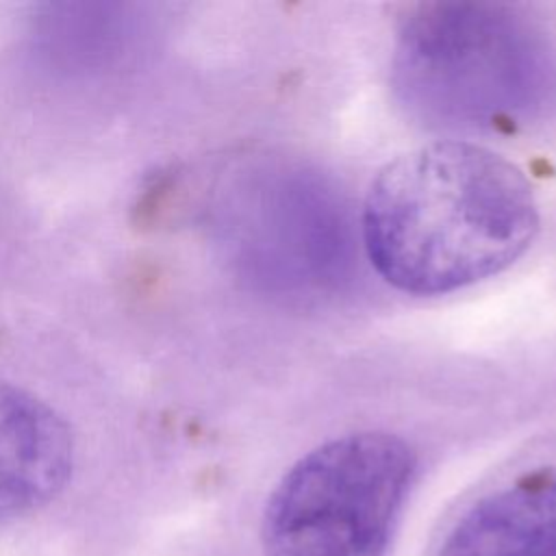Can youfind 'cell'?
I'll return each instance as SVG.
<instances>
[{
    "mask_svg": "<svg viewBox=\"0 0 556 556\" xmlns=\"http://www.w3.org/2000/svg\"><path fill=\"white\" fill-rule=\"evenodd\" d=\"M539 228L530 182L465 141L410 150L380 169L363 206L371 265L400 291L439 295L515 263Z\"/></svg>",
    "mask_w": 556,
    "mask_h": 556,
    "instance_id": "6da1fadb",
    "label": "cell"
},
{
    "mask_svg": "<svg viewBox=\"0 0 556 556\" xmlns=\"http://www.w3.org/2000/svg\"><path fill=\"white\" fill-rule=\"evenodd\" d=\"M391 67L406 111L445 130L513 128L539 115L556 91L545 37L493 2L419 4L397 33Z\"/></svg>",
    "mask_w": 556,
    "mask_h": 556,
    "instance_id": "7a4b0ae2",
    "label": "cell"
},
{
    "mask_svg": "<svg viewBox=\"0 0 556 556\" xmlns=\"http://www.w3.org/2000/svg\"><path fill=\"white\" fill-rule=\"evenodd\" d=\"M413 450L387 432L332 439L302 456L267 500L265 556H384L413 484Z\"/></svg>",
    "mask_w": 556,
    "mask_h": 556,
    "instance_id": "3957f363",
    "label": "cell"
},
{
    "mask_svg": "<svg viewBox=\"0 0 556 556\" xmlns=\"http://www.w3.org/2000/svg\"><path fill=\"white\" fill-rule=\"evenodd\" d=\"M224 217L237 265L267 289L324 291L348 274V211L317 172L293 165L248 172L228 193Z\"/></svg>",
    "mask_w": 556,
    "mask_h": 556,
    "instance_id": "277c9868",
    "label": "cell"
},
{
    "mask_svg": "<svg viewBox=\"0 0 556 556\" xmlns=\"http://www.w3.org/2000/svg\"><path fill=\"white\" fill-rule=\"evenodd\" d=\"M72 467L65 419L37 395L0 382V526L52 502Z\"/></svg>",
    "mask_w": 556,
    "mask_h": 556,
    "instance_id": "5b68a950",
    "label": "cell"
},
{
    "mask_svg": "<svg viewBox=\"0 0 556 556\" xmlns=\"http://www.w3.org/2000/svg\"><path fill=\"white\" fill-rule=\"evenodd\" d=\"M437 556H556V476L530 473L484 495Z\"/></svg>",
    "mask_w": 556,
    "mask_h": 556,
    "instance_id": "8992f818",
    "label": "cell"
},
{
    "mask_svg": "<svg viewBox=\"0 0 556 556\" xmlns=\"http://www.w3.org/2000/svg\"><path fill=\"white\" fill-rule=\"evenodd\" d=\"M148 15L141 7L117 2L48 4L33 22L39 54L65 72L102 70L148 37Z\"/></svg>",
    "mask_w": 556,
    "mask_h": 556,
    "instance_id": "52a82bcc",
    "label": "cell"
}]
</instances>
